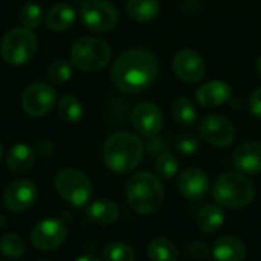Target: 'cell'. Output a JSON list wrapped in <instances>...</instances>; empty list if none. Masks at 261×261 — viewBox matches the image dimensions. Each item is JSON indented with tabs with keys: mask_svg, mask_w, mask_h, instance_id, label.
I'll list each match as a JSON object with an SVG mask.
<instances>
[{
	"mask_svg": "<svg viewBox=\"0 0 261 261\" xmlns=\"http://www.w3.org/2000/svg\"><path fill=\"white\" fill-rule=\"evenodd\" d=\"M159 75L158 57L145 47H132L122 52L113 67L112 81L118 90L138 95L148 90Z\"/></svg>",
	"mask_w": 261,
	"mask_h": 261,
	"instance_id": "cell-1",
	"label": "cell"
},
{
	"mask_svg": "<svg viewBox=\"0 0 261 261\" xmlns=\"http://www.w3.org/2000/svg\"><path fill=\"white\" fill-rule=\"evenodd\" d=\"M145 144L130 132H116L102 147L104 164L115 173L133 171L144 159Z\"/></svg>",
	"mask_w": 261,
	"mask_h": 261,
	"instance_id": "cell-2",
	"label": "cell"
},
{
	"mask_svg": "<svg viewBox=\"0 0 261 261\" xmlns=\"http://www.w3.org/2000/svg\"><path fill=\"white\" fill-rule=\"evenodd\" d=\"M125 197L135 213L148 216L161 210L165 200V191L158 176L150 171H139L130 177L125 187Z\"/></svg>",
	"mask_w": 261,
	"mask_h": 261,
	"instance_id": "cell-3",
	"label": "cell"
},
{
	"mask_svg": "<svg viewBox=\"0 0 261 261\" xmlns=\"http://www.w3.org/2000/svg\"><path fill=\"white\" fill-rule=\"evenodd\" d=\"M213 197L222 208L240 210L251 205L255 197V187L242 173H225L214 180Z\"/></svg>",
	"mask_w": 261,
	"mask_h": 261,
	"instance_id": "cell-4",
	"label": "cell"
},
{
	"mask_svg": "<svg viewBox=\"0 0 261 261\" xmlns=\"http://www.w3.org/2000/svg\"><path fill=\"white\" fill-rule=\"evenodd\" d=\"M112 58L110 44L96 37H83L70 47V61L84 72H98L104 69Z\"/></svg>",
	"mask_w": 261,
	"mask_h": 261,
	"instance_id": "cell-5",
	"label": "cell"
},
{
	"mask_svg": "<svg viewBox=\"0 0 261 261\" xmlns=\"http://www.w3.org/2000/svg\"><path fill=\"white\" fill-rule=\"evenodd\" d=\"M37 37L31 29L14 28L5 34L0 43L2 58L12 66H21L32 60L37 52Z\"/></svg>",
	"mask_w": 261,
	"mask_h": 261,
	"instance_id": "cell-6",
	"label": "cell"
},
{
	"mask_svg": "<svg viewBox=\"0 0 261 261\" xmlns=\"http://www.w3.org/2000/svg\"><path fill=\"white\" fill-rule=\"evenodd\" d=\"M55 190L72 206H84L92 197L90 180L75 168H64L55 176Z\"/></svg>",
	"mask_w": 261,
	"mask_h": 261,
	"instance_id": "cell-7",
	"label": "cell"
},
{
	"mask_svg": "<svg viewBox=\"0 0 261 261\" xmlns=\"http://www.w3.org/2000/svg\"><path fill=\"white\" fill-rule=\"evenodd\" d=\"M83 23L96 32H106L116 26L119 20L118 8L109 0H86L81 5Z\"/></svg>",
	"mask_w": 261,
	"mask_h": 261,
	"instance_id": "cell-8",
	"label": "cell"
},
{
	"mask_svg": "<svg viewBox=\"0 0 261 261\" xmlns=\"http://www.w3.org/2000/svg\"><path fill=\"white\" fill-rule=\"evenodd\" d=\"M67 239V228L61 220L46 219L38 222L31 231V243L41 252L58 249Z\"/></svg>",
	"mask_w": 261,
	"mask_h": 261,
	"instance_id": "cell-9",
	"label": "cell"
},
{
	"mask_svg": "<svg viewBox=\"0 0 261 261\" xmlns=\"http://www.w3.org/2000/svg\"><path fill=\"white\" fill-rule=\"evenodd\" d=\"M57 104V92L46 83H34L26 87L21 95L23 110L34 118L47 115Z\"/></svg>",
	"mask_w": 261,
	"mask_h": 261,
	"instance_id": "cell-10",
	"label": "cell"
},
{
	"mask_svg": "<svg viewBox=\"0 0 261 261\" xmlns=\"http://www.w3.org/2000/svg\"><path fill=\"white\" fill-rule=\"evenodd\" d=\"M200 138L208 144L223 148L234 142L236 127L234 124L222 115H206L200 121Z\"/></svg>",
	"mask_w": 261,
	"mask_h": 261,
	"instance_id": "cell-11",
	"label": "cell"
},
{
	"mask_svg": "<svg viewBox=\"0 0 261 261\" xmlns=\"http://www.w3.org/2000/svg\"><path fill=\"white\" fill-rule=\"evenodd\" d=\"M173 70L184 83H199L205 76V61L200 54L193 49H180L173 58Z\"/></svg>",
	"mask_w": 261,
	"mask_h": 261,
	"instance_id": "cell-12",
	"label": "cell"
},
{
	"mask_svg": "<svg viewBox=\"0 0 261 261\" xmlns=\"http://www.w3.org/2000/svg\"><path fill=\"white\" fill-rule=\"evenodd\" d=\"M37 200V187L32 180L18 179L8 185L3 193V203L11 213H23Z\"/></svg>",
	"mask_w": 261,
	"mask_h": 261,
	"instance_id": "cell-13",
	"label": "cell"
},
{
	"mask_svg": "<svg viewBox=\"0 0 261 261\" xmlns=\"http://www.w3.org/2000/svg\"><path fill=\"white\" fill-rule=\"evenodd\" d=\"M132 124L139 135L153 138L158 136L164 127V113L153 102H141L132 113Z\"/></svg>",
	"mask_w": 261,
	"mask_h": 261,
	"instance_id": "cell-14",
	"label": "cell"
},
{
	"mask_svg": "<svg viewBox=\"0 0 261 261\" xmlns=\"http://www.w3.org/2000/svg\"><path fill=\"white\" fill-rule=\"evenodd\" d=\"M177 190L179 193L191 202H200L205 199L208 191L211 190V182L208 174L196 167L184 170L177 177Z\"/></svg>",
	"mask_w": 261,
	"mask_h": 261,
	"instance_id": "cell-15",
	"label": "cell"
},
{
	"mask_svg": "<svg viewBox=\"0 0 261 261\" xmlns=\"http://www.w3.org/2000/svg\"><path fill=\"white\" fill-rule=\"evenodd\" d=\"M234 165L245 174L261 173V142L248 141L239 145L234 151Z\"/></svg>",
	"mask_w": 261,
	"mask_h": 261,
	"instance_id": "cell-16",
	"label": "cell"
},
{
	"mask_svg": "<svg viewBox=\"0 0 261 261\" xmlns=\"http://www.w3.org/2000/svg\"><path fill=\"white\" fill-rule=\"evenodd\" d=\"M232 96V89L225 81H210L196 90V99L203 107H219L228 102Z\"/></svg>",
	"mask_w": 261,
	"mask_h": 261,
	"instance_id": "cell-17",
	"label": "cell"
},
{
	"mask_svg": "<svg viewBox=\"0 0 261 261\" xmlns=\"http://www.w3.org/2000/svg\"><path fill=\"white\" fill-rule=\"evenodd\" d=\"M211 254L216 261H245L248 249L239 237L223 236L214 242Z\"/></svg>",
	"mask_w": 261,
	"mask_h": 261,
	"instance_id": "cell-18",
	"label": "cell"
},
{
	"mask_svg": "<svg viewBox=\"0 0 261 261\" xmlns=\"http://www.w3.org/2000/svg\"><path fill=\"white\" fill-rule=\"evenodd\" d=\"M35 162V151L28 144H15L6 154V165L14 173H26Z\"/></svg>",
	"mask_w": 261,
	"mask_h": 261,
	"instance_id": "cell-19",
	"label": "cell"
},
{
	"mask_svg": "<svg viewBox=\"0 0 261 261\" xmlns=\"http://www.w3.org/2000/svg\"><path fill=\"white\" fill-rule=\"evenodd\" d=\"M127 15L138 23L153 21L161 12L159 0H127Z\"/></svg>",
	"mask_w": 261,
	"mask_h": 261,
	"instance_id": "cell-20",
	"label": "cell"
},
{
	"mask_svg": "<svg viewBox=\"0 0 261 261\" xmlns=\"http://www.w3.org/2000/svg\"><path fill=\"white\" fill-rule=\"evenodd\" d=\"M75 9L69 3H57L54 5L46 17V24L49 29L55 32H61L69 29L75 21Z\"/></svg>",
	"mask_w": 261,
	"mask_h": 261,
	"instance_id": "cell-21",
	"label": "cell"
},
{
	"mask_svg": "<svg viewBox=\"0 0 261 261\" xmlns=\"http://www.w3.org/2000/svg\"><path fill=\"white\" fill-rule=\"evenodd\" d=\"M92 222L98 225H112L119 219V206L110 199H99L89 206L87 211Z\"/></svg>",
	"mask_w": 261,
	"mask_h": 261,
	"instance_id": "cell-22",
	"label": "cell"
},
{
	"mask_svg": "<svg viewBox=\"0 0 261 261\" xmlns=\"http://www.w3.org/2000/svg\"><path fill=\"white\" fill-rule=\"evenodd\" d=\"M225 223V213L220 205H206L200 210L196 219V225L199 231L203 234H213L222 228Z\"/></svg>",
	"mask_w": 261,
	"mask_h": 261,
	"instance_id": "cell-23",
	"label": "cell"
},
{
	"mask_svg": "<svg viewBox=\"0 0 261 261\" xmlns=\"http://www.w3.org/2000/svg\"><path fill=\"white\" fill-rule=\"evenodd\" d=\"M148 258L151 261H176L179 257L177 246L167 237H156L148 243Z\"/></svg>",
	"mask_w": 261,
	"mask_h": 261,
	"instance_id": "cell-24",
	"label": "cell"
},
{
	"mask_svg": "<svg viewBox=\"0 0 261 261\" xmlns=\"http://www.w3.org/2000/svg\"><path fill=\"white\" fill-rule=\"evenodd\" d=\"M58 113H60V118L67 122V124H76L81 121L83 118V106L81 102L73 96V95H63L61 99H60V104H58Z\"/></svg>",
	"mask_w": 261,
	"mask_h": 261,
	"instance_id": "cell-25",
	"label": "cell"
},
{
	"mask_svg": "<svg viewBox=\"0 0 261 261\" xmlns=\"http://www.w3.org/2000/svg\"><path fill=\"white\" fill-rule=\"evenodd\" d=\"M173 118L177 124L188 127L197 121V110L191 99L187 96H180L173 102Z\"/></svg>",
	"mask_w": 261,
	"mask_h": 261,
	"instance_id": "cell-26",
	"label": "cell"
},
{
	"mask_svg": "<svg viewBox=\"0 0 261 261\" xmlns=\"http://www.w3.org/2000/svg\"><path fill=\"white\" fill-rule=\"evenodd\" d=\"M0 252L11 260H18L26 252L24 240L15 232H8L0 239Z\"/></svg>",
	"mask_w": 261,
	"mask_h": 261,
	"instance_id": "cell-27",
	"label": "cell"
},
{
	"mask_svg": "<svg viewBox=\"0 0 261 261\" xmlns=\"http://www.w3.org/2000/svg\"><path fill=\"white\" fill-rule=\"evenodd\" d=\"M104 261H136V252L132 246L121 242H112L106 245L102 251Z\"/></svg>",
	"mask_w": 261,
	"mask_h": 261,
	"instance_id": "cell-28",
	"label": "cell"
},
{
	"mask_svg": "<svg viewBox=\"0 0 261 261\" xmlns=\"http://www.w3.org/2000/svg\"><path fill=\"white\" fill-rule=\"evenodd\" d=\"M154 168H156V173H158L159 177L170 180V179H173L177 174V171H179V162H177V159H176L174 154H171L170 151H167V153H162V154H159L156 158Z\"/></svg>",
	"mask_w": 261,
	"mask_h": 261,
	"instance_id": "cell-29",
	"label": "cell"
},
{
	"mask_svg": "<svg viewBox=\"0 0 261 261\" xmlns=\"http://www.w3.org/2000/svg\"><path fill=\"white\" fill-rule=\"evenodd\" d=\"M18 20H20V23H21L23 28L32 31V29L38 28L40 23L43 21V9L37 3H26L20 9Z\"/></svg>",
	"mask_w": 261,
	"mask_h": 261,
	"instance_id": "cell-30",
	"label": "cell"
},
{
	"mask_svg": "<svg viewBox=\"0 0 261 261\" xmlns=\"http://www.w3.org/2000/svg\"><path fill=\"white\" fill-rule=\"evenodd\" d=\"M47 76L54 84H66L72 76V66L66 60H54L47 67Z\"/></svg>",
	"mask_w": 261,
	"mask_h": 261,
	"instance_id": "cell-31",
	"label": "cell"
},
{
	"mask_svg": "<svg viewBox=\"0 0 261 261\" xmlns=\"http://www.w3.org/2000/svg\"><path fill=\"white\" fill-rule=\"evenodd\" d=\"M200 147V136L191 132L180 133L176 138V150L182 154H194Z\"/></svg>",
	"mask_w": 261,
	"mask_h": 261,
	"instance_id": "cell-32",
	"label": "cell"
},
{
	"mask_svg": "<svg viewBox=\"0 0 261 261\" xmlns=\"http://www.w3.org/2000/svg\"><path fill=\"white\" fill-rule=\"evenodd\" d=\"M187 255L194 261H205L211 255V248L202 240H194L187 246Z\"/></svg>",
	"mask_w": 261,
	"mask_h": 261,
	"instance_id": "cell-33",
	"label": "cell"
},
{
	"mask_svg": "<svg viewBox=\"0 0 261 261\" xmlns=\"http://www.w3.org/2000/svg\"><path fill=\"white\" fill-rule=\"evenodd\" d=\"M145 150L151 156H159V154L167 153L170 150V142L167 138L153 136V138H148V141L145 142Z\"/></svg>",
	"mask_w": 261,
	"mask_h": 261,
	"instance_id": "cell-34",
	"label": "cell"
},
{
	"mask_svg": "<svg viewBox=\"0 0 261 261\" xmlns=\"http://www.w3.org/2000/svg\"><path fill=\"white\" fill-rule=\"evenodd\" d=\"M249 110L251 113L261 119V87H257L249 95Z\"/></svg>",
	"mask_w": 261,
	"mask_h": 261,
	"instance_id": "cell-35",
	"label": "cell"
},
{
	"mask_svg": "<svg viewBox=\"0 0 261 261\" xmlns=\"http://www.w3.org/2000/svg\"><path fill=\"white\" fill-rule=\"evenodd\" d=\"M54 151V145L50 141H40L38 145H37V153L41 154V156H49L50 153Z\"/></svg>",
	"mask_w": 261,
	"mask_h": 261,
	"instance_id": "cell-36",
	"label": "cell"
},
{
	"mask_svg": "<svg viewBox=\"0 0 261 261\" xmlns=\"http://www.w3.org/2000/svg\"><path fill=\"white\" fill-rule=\"evenodd\" d=\"M199 9H200V3L197 0H185L184 2V11H185V14L193 15V14L199 12Z\"/></svg>",
	"mask_w": 261,
	"mask_h": 261,
	"instance_id": "cell-37",
	"label": "cell"
},
{
	"mask_svg": "<svg viewBox=\"0 0 261 261\" xmlns=\"http://www.w3.org/2000/svg\"><path fill=\"white\" fill-rule=\"evenodd\" d=\"M75 261H101L99 258H96L95 255H83L80 258H76Z\"/></svg>",
	"mask_w": 261,
	"mask_h": 261,
	"instance_id": "cell-38",
	"label": "cell"
},
{
	"mask_svg": "<svg viewBox=\"0 0 261 261\" xmlns=\"http://www.w3.org/2000/svg\"><path fill=\"white\" fill-rule=\"evenodd\" d=\"M255 69H257V72L261 75V55L257 58V61H255Z\"/></svg>",
	"mask_w": 261,
	"mask_h": 261,
	"instance_id": "cell-39",
	"label": "cell"
},
{
	"mask_svg": "<svg viewBox=\"0 0 261 261\" xmlns=\"http://www.w3.org/2000/svg\"><path fill=\"white\" fill-rule=\"evenodd\" d=\"M5 223H6V219L0 214V228H3V226H5Z\"/></svg>",
	"mask_w": 261,
	"mask_h": 261,
	"instance_id": "cell-40",
	"label": "cell"
},
{
	"mask_svg": "<svg viewBox=\"0 0 261 261\" xmlns=\"http://www.w3.org/2000/svg\"><path fill=\"white\" fill-rule=\"evenodd\" d=\"M2 158H3V147H2V142H0V161H2Z\"/></svg>",
	"mask_w": 261,
	"mask_h": 261,
	"instance_id": "cell-41",
	"label": "cell"
},
{
	"mask_svg": "<svg viewBox=\"0 0 261 261\" xmlns=\"http://www.w3.org/2000/svg\"><path fill=\"white\" fill-rule=\"evenodd\" d=\"M40 261H47V260H40Z\"/></svg>",
	"mask_w": 261,
	"mask_h": 261,
	"instance_id": "cell-42",
	"label": "cell"
}]
</instances>
